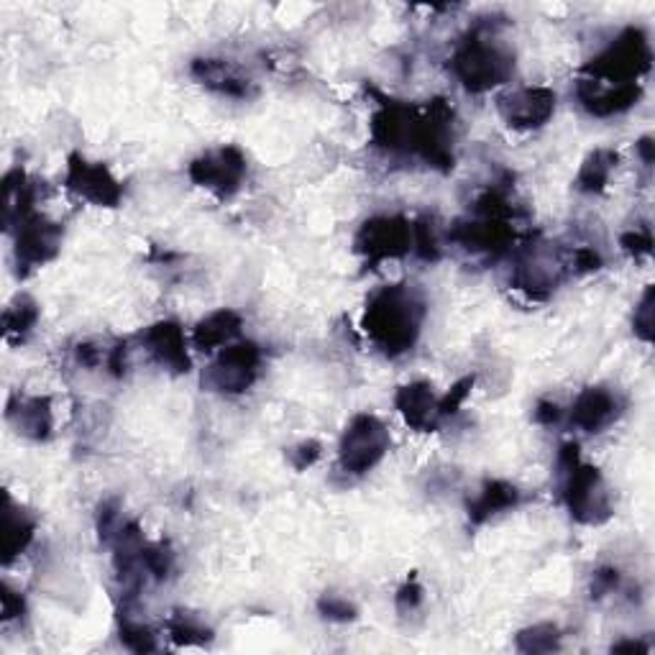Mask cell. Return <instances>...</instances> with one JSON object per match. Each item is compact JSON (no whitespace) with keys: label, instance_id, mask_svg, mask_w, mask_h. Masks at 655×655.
<instances>
[{"label":"cell","instance_id":"26","mask_svg":"<svg viewBox=\"0 0 655 655\" xmlns=\"http://www.w3.org/2000/svg\"><path fill=\"white\" fill-rule=\"evenodd\" d=\"M561 635H558L556 624H535V628L522 630L518 635V647L522 653H550L558 651Z\"/></svg>","mask_w":655,"mask_h":655},{"label":"cell","instance_id":"15","mask_svg":"<svg viewBox=\"0 0 655 655\" xmlns=\"http://www.w3.org/2000/svg\"><path fill=\"white\" fill-rule=\"evenodd\" d=\"M451 241H456V244L463 248H469V252L497 256V254H505L507 248L512 246L514 231L510 220L476 218L456 226L451 231Z\"/></svg>","mask_w":655,"mask_h":655},{"label":"cell","instance_id":"20","mask_svg":"<svg viewBox=\"0 0 655 655\" xmlns=\"http://www.w3.org/2000/svg\"><path fill=\"white\" fill-rule=\"evenodd\" d=\"M241 326H244L241 315L228 311V307L210 313L208 318H203L193 330L195 349H201V351L226 349V345H231L233 338L241 333Z\"/></svg>","mask_w":655,"mask_h":655},{"label":"cell","instance_id":"17","mask_svg":"<svg viewBox=\"0 0 655 655\" xmlns=\"http://www.w3.org/2000/svg\"><path fill=\"white\" fill-rule=\"evenodd\" d=\"M643 95L640 83L635 85H599L594 80H581L577 85V98L589 113L597 118H609L630 110Z\"/></svg>","mask_w":655,"mask_h":655},{"label":"cell","instance_id":"23","mask_svg":"<svg viewBox=\"0 0 655 655\" xmlns=\"http://www.w3.org/2000/svg\"><path fill=\"white\" fill-rule=\"evenodd\" d=\"M617 167V154L612 149H597L586 157L584 165L579 169L577 190L586 195H597L607 187L612 169Z\"/></svg>","mask_w":655,"mask_h":655},{"label":"cell","instance_id":"16","mask_svg":"<svg viewBox=\"0 0 655 655\" xmlns=\"http://www.w3.org/2000/svg\"><path fill=\"white\" fill-rule=\"evenodd\" d=\"M142 341H144V349L149 351V356L159 366H165V369L174 374L190 372L187 338L174 320H161L157 326L146 328Z\"/></svg>","mask_w":655,"mask_h":655},{"label":"cell","instance_id":"33","mask_svg":"<svg viewBox=\"0 0 655 655\" xmlns=\"http://www.w3.org/2000/svg\"><path fill=\"white\" fill-rule=\"evenodd\" d=\"M620 244L624 252L638 259V256H647L653 252V235H651V231H630L622 235Z\"/></svg>","mask_w":655,"mask_h":655},{"label":"cell","instance_id":"5","mask_svg":"<svg viewBox=\"0 0 655 655\" xmlns=\"http://www.w3.org/2000/svg\"><path fill=\"white\" fill-rule=\"evenodd\" d=\"M389 430L377 415H356L345 425L341 446H338V461L345 474L362 476L366 471H372L377 463L385 459L389 451Z\"/></svg>","mask_w":655,"mask_h":655},{"label":"cell","instance_id":"28","mask_svg":"<svg viewBox=\"0 0 655 655\" xmlns=\"http://www.w3.org/2000/svg\"><path fill=\"white\" fill-rule=\"evenodd\" d=\"M144 569L151 573L154 579H167L174 569V554L165 543H146L144 548Z\"/></svg>","mask_w":655,"mask_h":655},{"label":"cell","instance_id":"30","mask_svg":"<svg viewBox=\"0 0 655 655\" xmlns=\"http://www.w3.org/2000/svg\"><path fill=\"white\" fill-rule=\"evenodd\" d=\"M632 326H635V333L643 338V341L651 343L653 341V290L647 287L643 300H640L635 307V320H632Z\"/></svg>","mask_w":655,"mask_h":655},{"label":"cell","instance_id":"1","mask_svg":"<svg viewBox=\"0 0 655 655\" xmlns=\"http://www.w3.org/2000/svg\"><path fill=\"white\" fill-rule=\"evenodd\" d=\"M425 320V303L408 284L381 287L366 305L364 330L372 343L387 353L400 356L417 343Z\"/></svg>","mask_w":655,"mask_h":655},{"label":"cell","instance_id":"21","mask_svg":"<svg viewBox=\"0 0 655 655\" xmlns=\"http://www.w3.org/2000/svg\"><path fill=\"white\" fill-rule=\"evenodd\" d=\"M34 533H36V522L32 514L21 510V507H16L9 499L3 514V561L11 563L13 558L24 554L28 543L34 541Z\"/></svg>","mask_w":655,"mask_h":655},{"label":"cell","instance_id":"3","mask_svg":"<svg viewBox=\"0 0 655 655\" xmlns=\"http://www.w3.org/2000/svg\"><path fill=\"white\" fill-rule=\"evenodd\" d=\"M451 72L469 93H487L512 77L514 57L495 39L471 34L453 51Z\"/></svg>","mask_w":655,"mask_h":655},{"label":"cell","instance_id":"27","mask_svg":"<svg viewBox=\"0 0 655 655\" xmlns=\"http://www.w3.org/2000/svg\"><path fill=\"white\" fill-rule=\"evenodd\" d=\"M118 632H121L123 645H126L129 651L134 653L157 651V638H154V632L138 620H131L129 615L121 612V628H118Z\"/></svg>","mask_w":655,"mask_h":655},{"label":"cell","instance_id":"35","mask_svg":"<svg viewBox=\"0 0 655 655\" xmlns=\"http://www.w3.org/2000/svg\"><path fill=\"white\" fill-rule=\"evenodd\" d=\"M617 581H620V573H617L615 569L597 571V573H594V581H592V594H594V597H605V594L615 592Z\"/></svg>","mask_w":655,"mask_h":655},{"label":"cell","instance_id":"12","mask_svg":"<svg viewBox=\"0 0 655 655\" xmlns=\"http://www.w3.org/2000/svg\"><path fill=\"white\" fill-rule=\"evenodd\" d=\"M556 110V93L550 87H520L499 98V116L510 129L533 131L550 121Z\"/></svg>","mask_w":655,"mask_h":655},{"label":"cell","instance_id":"8","mask_svg":"<svg viewBox=\"0 0 655 655\" xmlns=\"http://www.w3.org/2000/svg\"><path fill=\"white\" fill-rule=\"evenodd\" d=\"M356 254H362L369 264L387 259H402L412 252V226L402 216H377L369 218L359 228Z\"/></svg>","mask_w":655,"mask_h":655},{"label":"cell","instance_id":"22","mask_svg":"<svg viewBox=\"0 0 655 655\" xmlns=\"http://www.w3.org/2000/svg\"><path fill=\"white\" fill-rule=\"evenodd\" d=\"M193 75L205 87H210V90L220 95H228V98H246L248 93L246 80L233 75V70L226 62H218V59H197L193 64Z\"/></svg>","mask_w":655,"mask_h":655},{"label":"cell","instance_id":"34","mask_svg":"<svg viewBox=\"0 0 655 655\" xmlns=\"http://www.w3.org/2000/svg\"><path fill=\"white\" fill-rule=\"evenodd\" d=\"M318 459H320V444H318V440H305V444H300L298 448H292V451H290V461L298 471L313 466V463Z\"/></svg>","mask_w":655,"mask_h":655},{"label":"cell","instance_id":"2","mask_svg":"<svg viewBox=\"0 0 655 655\" xmlns=\"http://www.w3.org/2000/svg\"><path fill=\"white\" fill-rule=\"evenodd\" d=\"M558 463L563 469V502L571 518L581 525H599L612 518V502H609L602 474L579 461V448L573 444L563 446Z\"/></svg>","mask_w":655,"mask_h":655},{"label":"cell","instance_id":"39","mask_svg":"<svg viewBox=\"0 0 655 655\" xmlns=\"http://www.w3.org/2000/svg\"><path fill=\"white\" fill-rule=\"evenodd\" d=\"M638 149H640V154H643V161H645V165H653V142H651V138L645 136L643 142L638 144Z\"/></svg>","mask_w":655,"mask_h":655},{"label":"cell","instance_id":"9","mask_svg":"<svg viewBox=\"0 0 655 655\" xmlns=\"http://www.w3.org/2000/svg\"><path fill=\"white\" fill-rule=\"evenodd\" d=\"M246 177V157L235 146L203 154L190 165V180L218 197H231Z\"/></svg>","mask_w":655,"mask_h":655},{"label":"cell","instance_id":"36","mask_svg":"<svg viewBox=\"0 0 655 655\" xmlns=\"http://www.w3.org/2000/svg\"><path fill=\"white\" fill-rule=\"evenodd\" d=\"M571 267L577 271H594L602 267V259L594 248L584 246V248H577V252L571 254Z\"/></svg>","mask_w":655,"mask_h":655},{"label":"cell","instance_id":"4","mask_svg":"<svg viewBox=\"0 0 655 655\" xmlns=\"http://www.w3.org/2000/svg\"><path fill=\"white\" fill-rule=\"evenodd\" d=\"M653 51L640 28H624L609 47L586 64V80L599 85H635L651 70Z\"/></svg>","mask_w":655,"mask_h":655},{"label":"cell","instance_id":"40","mask_svg":"<svg viewBox=\"0 0 655 655\" xmlns=\"http://www.w3.org/2000/svg\"><path fill=\"white\" fill-rule=\"evenodd\" d=\"M612 651H617V653H622V651H635V653H645V651H647V647H645L643 643H632V640H630V643H620V645H615V647H612Z\"/></svg>","mask_w":655,"mask_h":655},{"label":"cell","instance_id":"19","mask_svg":"<svg viewBox=\"0 0 655 655\" xmlns=\"http://www.w3.org/2000/svg\"><path fill=\"white\" fill-rule=\"evenodd\" d=\"M518 502H520V489L514 487V484L492 480L484 484L480 495L469 502V520L474 522V525H484V522L497 518V514L518 507Z\"/></svg>","mask_w":655,"mask_h":655},{"label":"cell","instance_id":"18","mask_svg":"<svg viewBox=\"0 0 655 655\" xmlns=\"http://www.w3.org/2000/svg\"><path fill=\"white\" fill-rule=\"evenodd\" d=\"M9 421L21 436L44 440L54 428V415H51L49 397H21L19 404H9Z\"/></svg>","mask_w":655,"mask_h":655},{"label":"cell","instance_id":"11","mask_svg":"<svg viewBox=\"0 0 655 655\" xmlns=\"http://www.w3.org/2000/svg\"><path fill=\"white\" fill-rule=\"evenodd\" d=\"M59 246H62V228L57 223H49L39 213L21 220L16 226V264L21 275L54 259Z\"/></svg>","mask_w":655,"mask_h":655},{"label":"cell","instance_id":"24","mask_svg":"<svg viewBox=\"0 0 655 655\" xmlns=\"http://www.w3.org/2000/svg\"><path fill=\"white\" fill-rule=\"evenodd\" d=\"M169 638L174 640L177 645H205L210 643L213 632L205 628L201 620H195V617H190L185 612H177L172 620L167 622Z\"/></svg>","mask_w":655,"mask_h":655},{"label":"cell","instance_id":"13","mask_svg":"<svg viewBox=\"0 0 655 655\" xmlns=\"http://www.w3.org/2000/svg\"><path fill=\"white\" fill-rule=\"evenodd\" d=\"M395 408L402 415V421L415 430L430 433L444 421L440 397L433 392L428 381H410V385L397 389Z\"/></svg>","mask_w":655,"mask_h":655},{"label":"cell","instance_id":"37","mask_svg":"<svg viewBox=\"0 0 655 655\" xmlns=\"http://www.w3.org/2000/svg\"><path fill=\"white\" fill-rule=\"evenodd\" d=\"M24 612V599L16 597L11 589H3V620H13Z\"/></svg>","mask_w":655,"mask_h":655},{"label":"cell","instance_id":"32","mask_svg":"<svg viewBox=\"0 0 655 655\" xmlns=\"http://www.w3.org/2000/svg\"><path fill=\"white\" fill-rule=\"evenodd\" d=\"M471 387H474V377H466V379H461L459 385H453V389L446 397H440V412H444V417L459 412L463 400H466L471 392Z\"/></svg>","mask_w":655,"mask_h":655},{"label":"cell","instance_id":"10","mask_svg":"<svg viewBox=\"0 0 655 655\" xmlns=\"http://www.w3.org/2000/svg\"><path fill=\"white\" fill-rule=\"evenodd\" d=\"M64 185L83 201L100 205V208H116L123 197L121 182L110 174V169L100 161H87L80 154L68 159V172H64Z\"/></svg>","mask_w":655,"mask_h":655},{"label":"cell","instance_id":"7","mask_svg":"<svg viewBox=\"0 0 655 655\" xmlns=\"http://www.w3.org/2000/svg\"><path fill=\"white\" fill-rule=\"evenodd\" d=\"M262 369V351L259 345L246 343H231L218 353L216 362L210 364L208 374H205V385L213 392L220 395H241L259 379Z\"/></svg>","mask_w":655,"mask_h":655},{"label":"cell","instance_id":"38","mask_svg":"<svg viewBox=\"0 0 655 655\" xmlns=\"http://www.w3.org/2000/svg\"><path fill=\"white\" fill-rule=\"evenodd\" d=\"M558 417H561V410L556 402H538V408H535V421L541 425H554Z\"/></svg>","mask_w":655,"mask_h":655},{"label":"cell","instance_id":"29","mask_svg":"<svg viewBox=\"0 0 655 655\" xmlns=\"http://www.w3.org/2000/svg\"><path fill=\"white\" fill-rule=\"evenodd\" d=\"M318 609L326 620H333V622L356 620V607H353L345 597H338V594H323L318 602Z\"/></svg>","mask_w":655,"mask_h":655},{"label":"cell","instance_id":"31","mask_svg":"<svg viewBox=\"0 0 655 655\" xmlns=\"http://www.w3.org/2000/svg\"><path fill=\"white\" fill-rule=\"evenodd\" d=\"M423 605V586L417 584L415 577H410L404 581V586L397 592V609L400 612H412Z\"/></svg>","mask_w":655,"mask_h":655},{"label":"cell","instance_id":"14","mask_svg":"<svg viewBox=\"0 0 655 655\" xmlns=\"http://www.w3.org/2000/svg\"><path fill=\"white\" fill-rule=\"evenodd\" d=\"M620 397L612 389L586 387L571 404V425L584 433H602L620 417Z\"/></svg>","mask_w":655,"mask_h":655},{"label":"cell","instance_id":"25","mask_svg":"<svg viewBox=\"0 0 655 655\" xmlns=\"http://www.w3.org/2000/svg\"><path fill=\"white\" fill-rule=\"evenodd\" d=\"M36 318H39V311H36V303H32L28 298H19L9 311L3 315V330L9 338H24L28 330L34 328Z\"/></svg>","mask_w":655,"mask_h":655},{"label":"cell","instance_id":"6","mask_svg":"<svg viewBox=\"0 0 655 655\" xmlns=\"http://www.w3.org/2000/svg\"><path fill=\"white\" fill-rule=\"evenodd\" d=\"M425 110L400 100H385L372 118V138L379 149L417 154L423 138Z\"/></svg>","mask_w":655,"mask_h":655}]
</instances>
